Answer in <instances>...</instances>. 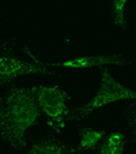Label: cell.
I'll return each instance as SVG.
<instances>
[{
	"mask_svg": "<svg viewBox=\"0 0 136 154\" xmlns=\"http://www.w3.org/2000/svg\"><path fill=\"white\" fill-rule=\"evenodd\" d=\"M42 116L32 87L10 85L0 104V138L15 151L27 147V134Z\"/></svg>",
	"mask_w": 136,
	"mask_h": 154,
	"instance_id": "obj_1",
	"label": "cell"
},
{
	"mask_svg": "<svg viewBox=\"0 0 136 154\" xmlns=\"http://www.w3.org/2000/svg\"><path fill=\"white\" fill-rule=\"evenodd\" d=\"M0 86H10L18 76H49L55 74L53 64L41 60L29 47H14L0 40Z\"/></svg>",
	"mask_w": 136,
	"mask_h": 154,
	"instance_id": "obj_2",
	"label": "cell"
},
{
	"mask_svg": "<svg viewBox=\"0 0 136 154\" xmlns=\"http://www.w3.org/2000/svg\"><path fill=\"white\" fill-rule=\"evenodd\" d=\"M32 90L41 108L45 125L56 137L64 135L68 122H71V112L68 108L70 91L56 82L33 85Z\"/></svg>",
	"mask_w": 136,
	"mask_h": 154,
	"instance_id": "obj_3",
	"label": "cell"
},
{
	"mask_svg": "<svg viewBox=\"0 0 136 154\" xmlns=\"http://www.w3.org/2000/svg\"><path fill=\"white\" fill-rule=\"evenodd\" d=\"M136 98V86L122 85L114 78L112 67L99 70V85L95 93L71 112V122L80 123L98 108L107 106L117 102L132 101Z\"/></svg>",
	"mask_w": 136,
	"mask_h": 154,
	"instance_id": "obj_4",
	"label": "cell"
},
{
	"mask_svg": "<svg viewBox=\"0 0 136 154\" xmlns=\"http://www.w3.org/2000/svg\"><path fill=\"white\" fill-rule=\"evenodd\" d=\"M124 61L120 53L117 52H106V53H95V55H75L67 57L57 63H53L56 70H102L105 67H117Z\"/></svg>",
	"mask_w": 136,
	"mask_h": 154,
	"instance_id": "obj_5",
	"label": "cell"
},
{
	"mask_svg": "<svg viewBox=\"0 0 136 154\" xmlns=\"http://www.w3.org/2000/svg\"><path fill=\"white\" fill-rule=\"evenodd\" d=\"M22 154H86L75 145H68L57 137L44 138L27 145Z\"/></svg>",
	"mask_w": 136,
	"mask_h": 154,
	"instance_id": "obj_6",
	"label": "cell"
},
{
	"mask_svg": "<svg viewBox=\"0 0 136 154\" xmlns=\"http://www.w3.org/2000/svg\"><path fill=\"white\" fill-rule=\"evenodd\" d=\"M106 131L104 128H95V127H82L78 132V140L75 146L83 153L98 149V146L102 143V140L106 137Z\"/></svg>",
	"mask_w": 136,
	"mask_h": 154,
	"instance_id": "obj_7",
	"label": "cell"
},
{
	"mask_svg": "<svg viewBox=\"0 0 136 154\" xmlns=\"http://www.w3.org/2000/svg\"><path fill=\"white\" fill-rule=\"evenodd\" d=\"M125 134L117 130H110L98 146L95 154H124Z\"/></svg>",
	"mask_w": 136,
	"mask_h": 154,
	"instance_id": "obj_8",
	"label": "cell"
},
{
	"mask_svg": "<svg viewBox=\"0 0 136 154\" xmlns=\"http://www.w3.org/2000/svg\"><path fill=\"white\" fill-rule=\"evenodd\" d=\"M127 7L128 0H112L110 3V20L121 32L127 29Z\"/></svg>",
	"mask_w": 136,
	"mask_h": 154,
	"instance_id": "obj_9",
	"label": "cell"
},
{
	"mask_svg": "<svg viewBox=\"0 0 136 154\" xmlns=\"http://www.w3.org/2000/svg\"><path fill=\"white\" fill-rule=\"evenodd\" d=\"M127 116H128V120H129L131 132H132V139H133V147H135V154H136V98L129 101V104H128Z\"/></svg>",
	"mask_w": 136,
	"mask_h": 154,
	"instance_id": "obj_10",
	"label": "cell"
}]
</instances>
